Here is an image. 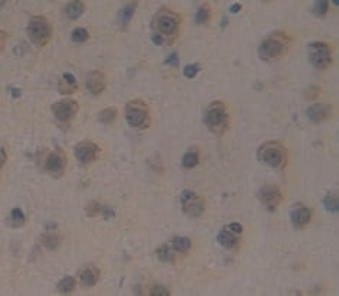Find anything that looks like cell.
Wrapping results in <instances>:
<instances>
[{
  "label": "cell",
  "instance_id": "cell-1",
  "mask_svg": "<svg viewBox=\"0 0 339 296\" xmlns=\"http://www.w3.org/2000/svg\"><path fill=\"white\" fill-rule=\"evenodd\" d=\"M182 25V16L175 11H172L170 8H160L158 12L154 13L153 19H152V31L153 35L160 37L166 42H172Z\"/></svg>",
  "mask_w": 339,
  "mask_h": 296
},
{
  "label": "cell",
  "instance_id": "cell-2",
  "mask_svg": "<svg viewBox=\"0 0 339 296\" xmlns=\"http://www.w3.org/2000/svg\"><path fill=\"white\" fill-rule=\"evenodd\" d=\"M292 39L286 32H273L272 35L263 39L258 47V55L263 61L273 62L282 58L290 48Z\"/></svg>",
  "mask_w": 339,
  "mask_h": 296
},
{
  "label": "cell",
  "instance_id": "cell-3",
  "mask_svg": "<svg viewBox=\"0 0 339 296\" xmlns=\"http://www.w3.org/2000/svg\"><path fill=\"white\" fill-rule=\"evenodd\" d=\"M204 123L210 132L216 136H222L230 126V114L224 101H214L204 113Z\"/></svg>",
  "mask_w": 339,
  "mask_h": 296
},
{
  "label": "cell",
  "instance_id": "cell-4",
  "mask_svg": "<svg viewBox=\"0 0 339 296\" xmlns=\"http://www.w3.org/2000/svg\"><path fill=\"white\" fill-rule=\"evenodd\" d=\"M257 158L262 163L273 169H283L288 162V150L282 142L268 140L258 148Z\"/></svg>",
  "mask_w": 339,
  "mask_h": 296
},
{
  "label": "cell",
  "instance_id": "cell-5",
  "mask_svg": "<svg viewBox=\"0 0 339 296\" xmlns=\"http://www.w3.org/2000/svg\"><path fill=\"white\" fill-rule=\"evenodd\" d=\"M26 34L29 37V41L34 45L42 48V47H46L50 44L54 29H52V25L48 21V18H45L42 15H36V16H32L29 19V24L26 26Z\"/></svg>",
  "mask_w": 339,
  "mask_h": 296
},
{
  "label": "cell",
  "instance_id": "cell-6",
  "mask_svg": "<svg viewBox=\"0 0 339 296\" xmlns=\"http://www.w3.org/2000/svg\"><path fill=\"white\" fill-rule=\"evenodd\" d=\"M126 120L134 129H146L150 124V109L143 100H130L126 106Z\"/></svg>",
  "mask_w": 339,
  "mask_h": 296
},
{
  "label": "cell",
  "instance_id": "cell-7",
  "mask_svg": "<svg viewBox=\"0 0 339 296\" xmlns=\"http://www.w3.org/2000/svg\"><path fill=\"white\" fill-rule=\"evenodd\" d=\"M309 61L318 70H326L332 64V48L326 42L314 41L308 47Z\"/></svg>",
  "mask_w": 339,
  "mask_h": 296
},
{
  "label": "cell",
  "instance_id": "cell-8",
  "mask_svg": "<svg viewBox=\"0 0 339 296\" xmlns=\"http://www.w3.org/2000/svg\"><path fill=\"white\" fill-rule=\"evenodd\" d=\"M68 158L61 148L48 152L44 158V171L52 178H61L66 171Z\"/></svg>",
  "mask_w": 339,
  "mask_h": 296
},
{
  "label": "cell",
  "instance_id": "cell-9",
  "mask_svg": "<svg viewBox=\"0 0 339 296\" xmlns=\"http://www.w3.org/2000/svg\"><path fill=\"white\" fill-rule=\"evenodd\" d=\"M50 110H52V114H54V117L56 119L58 123L68 127L71 124V122L76 119V114H78L80 104H78V101H76V100L64 99L56 101V103H54L52 107H50Z\"/></svg>",
  "mask_w": 339,
  "mask_h": 296
},
{
  "label": "cell",
  "instance_id": "cell-10",
  "mask_svg": "<svg viewBox=\"0 0 339 296\" xmlns=\"http://www.w3.org/2000/svg\"><path fill=\"white\" fill-rule=\"evenodd\" d=\"M180 205H182V211L188 217L198 218L205 211V199L201 195H198L196 192H194L190 189H185L180 194Z\"/></svg>",
  "mask_w": 339,
  "mask_h": 296
},
{
  "label": "cell",
  "instance_id": "cell-11",
  "mask_svg": "<svg viewBox=\"0 0 339 296\" xmlns=\"http://www.w3.org/2000/svg\"><path fill=\"white\" fill-rule=\"evenodd\" d=\"M100 152V146L96 142H92V140H82L74 149L76 158L84 166H88V165H91V163L97 161Z\"/></svg>",
  "mask_w": 339,
  "mask_h": 296
},
{
  "label": "cell",
  "instance_id": "cell-12",
  "mask_svg": "<svg viewBox=\"0 0 339 296\" xmlns=\"http://www.w3.org/2000/svg\"><path fill=\"white\" fill-rule=\"evenodd\" d=\"M258 201L263 204L268 211L277 210V207L283 201V194L280 188L276 185H263L257 192Z\"/></svg>",
  "mask_w": 339,
  "mask_h": 296
},
{
  "label": "cell",
  "instance_id": "cell-13",
  "mask_svg": "<svg viewBox=\"0 0 339 296\" xmlns=\"http://www.w3.org/2000/svg\"><path fill=\"white\" fill-rule=\"evenodd\" d=\"M290 221L298 230L304 228L312 221V210L304 204H296L290 211Z\"/></svg>",
  "mask_w": 339,
  "mask_h": 296
},
{
  "label": "cell",
  "instance_id": "cell-14",
  "mask_svg": "<svg viewBox=\"0 0 339 296\" xmlns=\"http://www.w3.org/2000/svg\"><path fill=\"white\" fill-rule=\"evenodd\" d=\"M87 84L88 91L92 94V96H100L101 93L107 88V75L104 74L102 71H91L87 75Z\"/></svg>",
  "mask_w": 339,
  "mask_h": 296
},
{
  "label": "cell",
  "instance_id": "cell-15",
  "mask_svg": "<svg viewBox=\"0 0 339 296\" xmlns=\"http://www.w3.org/2000/svg\"><path fill=\"white\" fill-rule=\"evenodd\" d=\"M332 116V106L326 103H314L308 109V117L314 123H324Z\"/></svg>",
  "mask_w": 339,
  "mask_h": 296
},
{
  "label": "cell",
  "instance_id": "cell-16",
  "mask_svg": "<svg viewBox=\"0 0 339 296\" xmlns=\"http://www.w3.org/2000/svg\"><path fill=\"white\" fill-rule=\"evenodd\" d=\"M216 241L226 250H234V248H238L240 247L241 235L236 234L231 230H228L226 227H224L216 235Z\"/></svg>",
  "mask_w": 339,
  "mask_h": 296
},
{
  "label": "cell",
  "instance_id": "cell-17",
  "mask_svg": "<svg viewBox=\"0 0 339 296\" xmlns=\"http://www.w3.org/2000/svg\"><path fill=\"white\" fill-rule=\"evenodd\" d=\"M100 276V269L94 264H90L87 267H84L80 273V283L82 284L84 287H92V286L98 283Z\"/></svg>",
  "mask_w": 339,
  "mask_h": 296
},
{
  "label": "cell",
  "instance_id": "cell-18",
  "mask_svg": "<svg viewBox=\"0 0 339 296\" xmlns=\"http://www.w3.org/2000/svg\"><path fill=\"white\" fill-rule=\"evenodd\" d=\"M76 90H78V81H76V75L71 73H65L58 81V91L64 96H68V94H74Z\"/></svg>",
  "mask_w": 339,
  "mask_h": 296
},
{
  "label": "cell",
  "instance_id": "cell-19",
  "mask_svg": "<svg viewBox=\"0 0 339 296\" xmlns=\"http://www.w3.org/2000/svg\"><path fill=\"white\" fill-rule=\"evenodd\" d=\"M138 6V2H128V3H126V5L120 9V12H118V18H117L118 25L122 26V28H127L128 24L132 22L134 13H136Z\"/></svg>",
  "mask_w": 339,
  "mask_h": 296
},
{
  "label": "cell",
  "instance_id": "cell-20",
  "mask_svg": "<svg viewBox=\"0 0 339 296\" xmlns=\"http://www.w3.org/2000/svg\"><path fill=\"white\" fill-rule=\"evenodd\" d=\"M86 12V3L81 2V0H74V2H70L66 6H65V15L68 16V19L71 21H76L80 19Z\"/></svg>",
  "mask_w": 339,
  "mask_h": 296
},
{
  "label": "cell",
  "instance_id": "cell-21",
  "mask_svg": "<svg viewBox=\"0 0 339 296\" xmlns=\"http://www.w3.org/2000/svg\"><path fill=\"white\" fill-rule=\"evenodd\" d=\"M211 16H212V9H211V5L208 2L202 3L201 6L198 8V11L195 13V22L196 25L205 26L210 24L211 21Z\"/></svg>",
  "mask_w": 339,
  "mask_h": 296
},
{
  "label": "cell",
  "instance_id": "cell-22",
  "mask_svg": "<svg viewBox=\"0 0 339 296\" xmlns=\"http://www.w3.org/2000/svg\"><path fill=\"white\" fill-rule=\"evenodd\" d=\"M26 224V215L20 208H13L10 215L8 217V225L10 228H20Z\"/></svg>",
  "mask_w": 339,
  "mask_h": 296
},
{
  "label": "cell",
  "instance_id": "cell-23",
  "mask_svg": "<svg viewBox=\"0 0 339 296\" xmlns=\"http://www.w3.org/2000/svg\"><path fill=\"white\" fill-rule=\"evenodd\" d=\"M198 163H200V150L198 149H190L182 158V166L185 169H194L198 166Z\"/></svg>",
  "mask_w": 339,
  "mask_h": 296
},
{
  "label": "cell",
  "instance_id": "cell-24",
  "mask_svg": "<svg viewBox=\"0 0 339 296\" xmlns=\"http://www.w3.org/2000/svg\"><path fill=\"white\" fill-rule=\"evenodd\" d=\"M156 256L164 263H175L176 251L170 244H164L156 250Z\"/></svg>",
  "mask_w": 339,
  "mask_h": 296
},
{
  "label": "cell",
  "instance_id": "cell-25",
  "mask_svg": "<svg viewBox=\"0 0 339 296\" xmlns=\"http://www.w3.org/2000/svg\"><path fill=\"white\" fill-rule=\"evenodd\" d=\"M42 244L46 247L48 250H55L61 244V237L56 234V231L48 230L45 234L42 235Z\"/></svg>",
  "mask_w": 339,
  "mask_h": 296
},
{
  "label": "cell",
  "instance_id": "cell-26",
  "mask_svg": "<svg viewBox=\"0 0 339 296\" xmlns=\"http://www.w3.org/2000/svg\"><path fill=\"white\" fill-rule=\"evenodd\" d=\"M170 246L174 247L176 253H186L190 250L192 247V241L189 237H185V235H178V237H174L172 238V244Z\"/></svg>",
  "mask_w": 339,
  "mask_h": 296
},
{
  "label": "cell",
  "instance_id": "cell-27",
  "mask_svg": "<svg viewBox=\"0 0 339 296\" xmlns=\"http://www.w3.org/2000/svg\"><path fill=\"white\" fill-rule=\"evenodd\" d=\"M76 287V279L74 277V276H65V277L61 279V280L58 282V284H56L58 292H60V293H64V295L71 293Z\"/></svg>",
  "mask_w": 339,
  "mask_h": 296
},
{
  "label": "cell",
  "instance_id": "cell-28",
  "mask_svg": "<svg viewBox=\"0 0 339 296\" xmlns=\"http://www.w3.org/2000/svg\"><path fill=\"white\" fill-rule=\"evenodd\" d=\"M117 114H118V111L116 107H107V109H104L98 113L97 119L102 124H112L117 119Z\"/></svg>",
  "mask_w": 339,
  "mask_h": 296
},
{
  "label": "cell",
  "instance_id": "cell-29",
  "mask_svg": "<svg viewBox=\"0 0 339 296\" xmlns=\"http://www.w3.org/2000/svg\"><path fill=\"white\" fill-rule=\"evenodd\" d=\"M324 205L329 212L336 214L338 212V194L336 192H329L326 197L324 198Z\"/></svg>",
  "mask_w": 339,
  "mask_h": 296
},
{
  "label": "cell",
  "instance_id": "cell-30",
  "mask_svg": "<svg viewBox=\"0 0 339 296\" xmlns=\"http://www.w3.org/2000/svg\"><path fill=\"white\" fill-rule=\"evenodd\" d=\"M88 38H90V32L86 28H76L71 34V39L76 44H84V42H87Z\"/></svg>",
  "mask_w": 339,
  "mask_h": 296
},
{
  "label": "cell",
  "instance_id": "cell-31",
  "mask_svg": "<svg viewBox=\"0 0 339 296\" xmlns=\"http://www.w3.org/2000/svg\"><path fill=\"white\" fill-rule=\"evenodd\" d=\"M102 208L104 207L101 205V202H98V201H91L87 207H86V214H87V217H90V218H96V217H98L101 212H102Z\"/></svg>",
  "mask_w": 339,
  "mask_h": 296
},
{
  "label": "cell",
  "instance_id": "cell-32",
  "mask_svg": "<svg viewBox=\"0 0 339 296\" xmlns=\"http://www.w3.org/2000/svg\"><path fill=\"white\" fill-rule=\"evenodd\" d=\"M329 11V2L328 0H318L314 3L312 13L316 16H325Z\"/></svg>",
  "mask_w": 339,
  "mask_h": 296
},
{
  "label": "cell",
  "instance_id": "cell-33",
  "mask_svg": "<svg viewBox=\"0 0 339 296\" xmlns=\"http://www.w3.org/2000/svg\"><path fill=\"white\" fill-rule=\"evenodd\" d=\"M200 71H201V65H200V64H188V65L184 68V74H185V77L189 78V80L195 78Z\"/></svg>",
  "mask_w": 339,
  "mask_h": 296
},
{
  "label": "cell",
  "instance_id": "cell-34",
  "mask_svg": "<svg viewBox=\"0 0 339 296\" xmlns=\"http://www.w3.org/2000/svg\"><path fill=\"white\" fill-rule=\"evenodd\" d=\"M306 99L309 100H318V97L322 94V88L318 86H310L308 90H306Z\"/></svg>",
  "mask_w": 339,
  "mask_h": 296
},
{
  "label": "cell",
  "instance_id": "cell-35",
  "mask_svg": "<svg viewBox=\"0 0 339 296\" xmlns=\"http://www.w3.org/2000/svg\"><path fill=\"white\" fill-rule=\"evenodd\" d=\"M150 295L152 296H169L170 295V292L164 287V286H154V287H152L150 289Z\"/></svg>",
  "mask_w": 339,
  "mask_h": 296
},
{
  "label": "cell",
  "instance_id": "cell-36",
  "mask_svg": "<svg viewBox=\"0 0 339 296\" xmlns=\"http://www.w3.org/2000/svg\"><path fill=\"white\" fill-rule=\"evenodd\" d=\"M164 64H166V65H170V67H178V65H179V57H178V54H176V52L170 54V55L166 58Z\"/></svg>",
  "mask_w": 339,
  "mask_h": 296
},
{
  "label": "cell",
  "instance_id": "cell-37",
  "mask_svg": "<svg viewBox=\"0 0 339 296\" xmlns=\"http://www.w3.org/2000/svg\"><path fill=\"white\" fill-rule=\"evenodd\" d=\"M226 228L228 230H231L232 233H236V234H242V225L240 224V222H231L230 225H226Z\"/></svg>",
  "mask_w": 339,
  "mask_h": 296
},
{
  "label": "cell",
  "instance_id": "cell-38",
  "mask_svg": "<svg viewBox=\"0 0 339 296\" xmlns=\"http://www.w3.org/2000/svg\"><path fill=\"white\" fill-rule=\"evenodd\" d=\"M10 90V94H12L14 99H19L22 96V90L20 88H16V87H9Z\"/></svg>",
  "mask_w": 339,
  "mask_h": 296
},
{
  "label": "cell",
  "instance_id": "cell-39",
  "mask_svg": "<svg viewBox=\"0 0 339 296\" xmlns=\"http://www.w3.org/2000/svg\"><path fill=\"white\" fill-rule=\"evenodd\" d=\"M8 161V155H6V149L2 148L0 149V166L3 168V165Z\"/></svg>",
  "mask_w": 339,
  "mask_h": 296
},
{
  "label": "cell",
  "instance_id": "cell-40",
  "mask_svg": "<svg viewBox=\"0 0 339 296\" xmlns=\"http://www.w3.org/2000/svg\"><path fill=\"white\" fill-rule=\"evenodd\" d=\"M152 41H153V44L154 45H164V41L160 37H158V35H152Z\"/></svg>",
  "mask_w": 339,
  "mask_h": 296
},
{
  "label": "cell",
  "instance_id": "cell-41",
  "mask_svg": "<svg viewBox=\"0 0 339 296\" xmlns=\"http://www.w3.org/2000/svg\"><path fill=\"white\" fill-rule=\"evenodd\" d=\"M241 9H242V5H241V3H236V5H232V6L230 8V12L238 13Z\"/></svg>",
  "mask_w": 339,
  "mask_h": 296
}]
</instances>
